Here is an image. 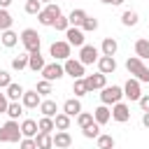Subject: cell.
<instances>
[{
  "mask_svg": "<svg viewBox=\"0 0 149 149\" xmlns=\"http://www.w3.org/2000/svg\"><path fill=\"white\" fill-rule=\"evenodd\" d=\"M126 70H128V74H130L133 79H137L140 84L149 81V68H147L144 61H140L137 56H130V58L126 61Z\"/></svg>",
  "mask_w": 149,
  "mask_h": 149,
  "instance_id": "1",
  "label": "cell"
},
{
  "mask_svg": "<svg viewBox=\"0 0 149 149\" xmlns=\"http://www.w3.org/2000/svg\"><path fill=\"white\" fill-rule=\"evenodd\" d=\"M19 40H21V44H23V49H26V54H33V51H40V33L35 30V28H26V30H21V35H19Z\"/></svg>",
  "mask_w": 149,
  "mask_h": 149,
  "instance_id": "2",
  "label": "cell"
},
{
  "mask_svg": "<svg viewBox=\"0 0 149 149\" xmlns=\"http://www.w3.org/2000/svg\"><path fill=\"white\" fill-rule=\"evenodd\" d=\"M0 142H21V128L16 121H7L0 126Z\"/></svg>",
  "mask_w": 149,
  "mask_h": 149,
  "instance_id": "3",
  "label": "cell"
},
{
  "mask_svg": "<svg viewBox=\"0 0 149 149\" xmlns=\"http://www.w3.org/2000/svg\"><path fill=\"white\" fill-rule=\"evenodd\" d=\"M121 98H123V88L121 86H116V84H112V86H105L102 91H100V102L102 105H116V102H121Z\"/></svg>",
  "mask_w": 149,
  "mask_h": 149,
  "instance_id": "4",
  "label": "cell"
},
{
  "mask_svg": "<svg viewBox=\"0 0 149 149\" xmlns=\"http://www.w3.org/2000/svg\"><path fill=\"white\" fill-rule=\"evenodd\" d=\"M61 16V7L56 2H49L47 7H42V12L37 14V21L40 26H54V21Z\"/></svg>",
  "mask_w": 149,
  "mask_h": 149,
  "instance_id": "5",
  "label": "cell"
},
{
  "mask_svg": "<svg viewBox=\"0 0 149 149\" xmlns=\"http://www.w3.org/2000/svg\"><path fill=\"white\" fill-rule=\"evenodd\" d=\"M72 54V47L65 42V40H58V42H54L51 47H49V56H54V61H68V58H72L70 56Z\"/></svg>",
  "mask_w": 149,
  "mask_h": 149,
  "instance_id": "6",
  "label": "cell"
},
{
  "mask_svg": "<svg viewBox=\"0 0 149 149\" xmlns=\"http://www.w3.org/2000/svg\"><path fill=\"white\" fill-rule=\"evenodd\" d=\"M98 58H100V49L98 47H93V44H84L81 49H79V63L86 68V65H93V63H98Z\"/></svg>",
  "mask_w": 149,
  "mask_h": 149,
  "instance_id": "7",
  "label": "cell"
},
{
  "mask_svg": "<svg viewBox=\"0 0 149 149\" xmlns=\"http://www.w3.org/2000/svg\"><path fill=\"white\" fill-rule=\"evenodd\" d=\"M63 72L70 74L72 79H81V77H86V68H84L77 58H68V61L63 63Z\"/></svg>",
  "mask_w": 149,
  "mask_h": 149,
  "instance_id": "8",
  "label": "cell"
},
{
  "mask_svg": "<svg viewBox=\"0 0 149 149\" xmlns=\"http://www.w3.org/2000/svg\"><path fill=\"white\" fill-rule=\"evenodd\" d=\"M40 74H42V79H47V81H58L65 72H63V65H61L58 61H54V63H47Z\"/></svg>",
  "mask_w": 149,
  "mask_h": 149,
  "instance_id": "9",
  "label": "cell"
},
{
  "mask_svg": "<svg viewBox=\"0 0 149 149\" xmlns=\"http://www.w3.org/2000/svg\"><path fill=\"white\" fill-rule=\"evenodd\" d=\"M121 88H123V98H128L130 102H137V100L142 98V88H140V81H137V79H133V77H130V79H128V81H126Z\"/></svg>",
  "mask_w": 149,
  "mask_h": 149,
  "instance_id": "10",
  "label": "cell"
},
{
  "mask_svg": "<svg viewBox=\"0 0 149 149\" xmlns=\"http://www.w3.org/2000/svg\"><path fill=\"white\" fill-rule=\"evenodd\" d=\"M84 81H86V88H88V93H91V91H102V88L107 86V77H105L102 72L86 74V77H84Z\"/></svg>",
  "mask_w": 149,
  "mask_h": 149,
  "instance_id": "11",
  "label": "cell"
},
{
  "mask_svg": "<svg viewBox=\"0 0 149 149\" xmlns=\"http://www.w3.org/2000/svg\"><path fill=\"white\" fill-rule=\"evenodd\" d=\"M65 42L70 44V47H84V30L81 28H74V26H70L68 30H65Z\"/></svg>",
  "mask_w": 149,
  "mask_h": 149,
  "instance_id": "12",
  "label": "cell"
},
{
  "mask_svg": "<svg viewBox=\"0 0 149 149\" xmlns=\"http://www.w3.org/2000/svg\"><path fill=\"white\" fill-rule=\"evenodd\" d=\"M112 119L116 121V123H126L128 119H130V107L126 105V102H116V105H112Z\"/></svg>",
  "mask_w": 149,
  "mask_h": 149,
  "instance_id": "13",
  "label": "cell"
},
{
  "mask_svg": "<svg viewBox=\"0 0 149 149\" xmlns=\"http://www.w3.org/2000/svg\"><path fill=\"white\" fill-rule=\"evenodd\" d=\"M40 102H42V95H40L35 88L23 91V95H21V105H23L26 109H35V107H40Z\"/></svg>",
  "mask_w": 149,
  "mask_h": 149,
  "instance_id": "14",
  "label": "cell"
},
{
  "mask_svg": "<svg viewBox=\"0 0 149 149\" xmlns=\"http://www.w3.org/2000/svg\"><path fill=\"white\" fill-rule=\"evenodd\" d=\"M116 51H119V42H116V37H105L102 40V44H100V56H116Z\"/></svg>",
  "mask_w": 149,
  "mask_h": 149,
  "instance_id": "15",
  "label": "cell"
},
{
  "mask_svg": "<svg viewBox=\"0 0 149 149\" xmlns=\"http://www.w3.org/2000/svg\"><path fill=\"white\" fill-rule=\"evenodd\" d=\"M95 65H98V72H102L105 77H107V74H112V72L116 70V61H114L112 56H100Z\"/></svg>",
  "mask_w": 149,
  "mask_h": 149,
  "instance_id": "16",
  "label": "cell"
},
{
  "mask_svg": "<svg viewBox=\"0 0 149 149\" xmlns=\"http://www.w3.org/2000/svg\"><path fill=\"white\" fill-rule=\"evenodd\" d=\"M44 65H47V61H44V56H42L40 51L28 54V70H33V72H42Z\"/></svg>",
  "mask_w": 149,
  "mask_h": 149,
  "instance_id": "17",
  "label": "cell"
},
{
  "mask_svg": "<svg viewBox=\"0 0 149 149\" xmlns=\"http://www.w3.org/2000/svg\"><path fill=\"white\" fill-rule=\"evenodd\" d=\"M109 119H112V112H109L107 105H98V107L93 109V121H95L98 126H105Z\"/></svg>",
  "mask_w": 149,
  "mask_h": 149,
  "instance_id": "18",
  "label": "cell"
},
{
  "mask_svg": "<svg viewBox=\"0 0 149 149\" xmlns=\"http://www.w3.org/2000/svg\"><path fill=\"white\" fill-rule=\"evenodd\" d=\"M51 137H54V147H56V149H68V147H72V137H70L68 130H56V135H51Z\"/></svg>",
  "mask_w": 149,
  "mask_h": 149,
  "instance_id": "19",
  "label": "cell"
},
{
  "mask_svg": "<svg viewBox=\"0 0 149 149\" xmlns=\"http://www.w3.org/2000/svg\"><path fill=\"white\" fill-rule=\"evenodd\" d=\"M40 112H42V116H49V119H54V116L58 114V105H56V100H51V98H44V100L40 102Z\"/></svg>",
  "mask_w": 149,
  "mask_h": 149,
  "instance_id": "20",
  "label": "cell"
},
{
  "mask_svg": "<svg viewBox=\"0 0 149 149\" xmlns=\"http://www.w3.org/2000/svg\"><path fill=\"white\" fill-rule=\"evenodd\" d=\"M79 112H81V102H79V98H68V100L63 102V114H68L70 119L77 116Z\"/></svg>",
  "mask_w": 149,
  "mask_h": 149,
  "instance_id": "21",
  "label": "cell"
},
{
  "mask_svg": "<svg viewBox=\"0 0 149 149\" xmlns=\"http://www.w3.org/2000/svg\"><path fill=\"white\" fill-rule=\"evenodd\" d=\"M21 137H35L40 130H37V121L35 119H23L21 121Z\"/></svg>",
  "mask_w": 149,
  "mask_h": 149,
  "instance_id": "22",
  "label": "cell"
},
{
  "mask_svg": "<svg viewBox=\"0 0 149 149\" xmlns=\"http://www.w3.org/2000/svg\"><path fill=\"white\" fill-rule=\"evenodd\" d=\"M5 91H7V93H5V95H7V100H9V102H19V100H21V95H23V91H26V88H23V86H21V84H16V81H12V84H9V86H7V88H5Z\"/></svg>",
  "mask_w": 149,
  "mask_h": 149,
  "instance_id": "23",
  "label": "cell"
},
{
  "mask_svg": "<svg viewBox=\"0 0 149 149\" xmlns=\"http://www.w3.org/2000/svg\"><path fill=\"white\" fill-rule=\"evenodd\" d=\"M135 56L140 61H149V40H144V37L135 40Z\"/></svg>",
  "mask_w": 149,
  "mask_h": 149,
  "instance_id": "24",
  "label": "cell"
},
{
  "mask_svg": "<svg viewBox=\"0 0 149 149\" xmlns=\"http://www.w3.org/2000/svg\"><path fill=\"white\" fill-rule=\"evenodd\" d=\"M88 14H86V9H72L70 14H68V21H70V26H74V28H81V23H84V19H86Z\"/></svg>",
  "mask_w": 149,
  "mask_h": 149,
  "instance_id": "25",
  "label": "cell"
},
{
  "mask_svg": "<svg viewBox=\"0 0 149 149\" xmlns=\"http://www.w3.org/2000/svg\"><path fill=\"white\" fill-rule=\"evenodd\" d=\"M54 135V133H51ZM49 133H37L35 135V144H37V149H54V137H51Z\"/></svg>",
  "mask_w": 149,
  "mask_h": 149,
  "instance_id": "26",
  "label": "cell"
},
{
  "mask_svg": "<svg viewBox=\"0 0 149 149\" xmlns=\"http://www.w3.org/2000/svg\"><path fill=\"white\" fill-rule=\"evenodd\" d=\"M137 21H140V16H137V12H135V9H126V12L121 14V23H123L126 28L137 26Z\"/></svg>",
  "mask_w": 149,
  "mask_h": 149,
  "instance_id": "27",
  "label": "cell"
},
{
  "mask_svg": "<svg viewBox=\"0 0 149 149\" xmlns=\"http://www.w3.org/2000/svg\"><path fill=\"white\" fill-rule=\"evenodd\" d=\"M0 42H2V47L12 49V47H16V44H19V35H16L14 30H5V33L0 35Z\"/></svg>",
  "mask_w": 149,
  "mask_h": 149,
  "instance_id": "28",
  "label": "cell"
},
{
  "mask_svg": "<svg viewBox=\"0 0 149 149\" xmlns=\"http://www.w3.org/2000/svg\"><path fill=\"white\" fill-rule=\"evenodd\" d=\"M95 144H98V149H114V137L112 135H107V133H100L98 137H95Z\"/></svg>",
  "mask_w": 149,
  "mask_h": 149,
  "instance_id": "29",
  "label": "cell"
},
{
  "mask_svg": "<svg viewBox=\"0 0 149 149\" xmlns=\"http://www.w3.org/2000/svg\"><path fill=\"white\" fill-rule=\"evenodd\" d=\"M26 68H28V54H19V56L12 58V70L21 72V70H26Z\"/></svg>",
  "mask_w": 149,
  "mask_h": 149,
  "instance_id": "30",
  "label": "cell"
},
{
  "mask_svg": "<svg viewBox=\"0 0 149 149\" xmlns=\"http://www.w3.org/2000/svg\"><path fill=\"white\" fill-rule=\"evenodd\" d=\"M5 114H7V116H9L12 121H16V119H19L21 114H23V105H21V102H9V105H7V112H5Z\"/></svg>",
  "mask_w": 149,
  "mask_h": 149,
  "instance_id": "31",
  "label": "cell"
},
{
  "mask_svg": "<svg viewBox=\"0 0 149 149\" xmlns=\"http://www.w3.org/2000/svg\"><path fill=\"white\" fill-rule=\"evenodd\" d=\"M54 126H56V130H68V128H70V116L63 114V112H58V114L54 116Z\"/></svg>",
  "mask_w": 149,
  "mask_h": 149,
  "instance_id": "32",
  "label": "cell"
},
{
  "mask_svg": "<svg viewBox=\"0 0 149 149\" xmlns=\"http://www.w3.org/2000/svg\"><path fill=\"white\" fill-rule=\"evenodd\" d=\"M37 130H40V133H49V135H51V133L56 130V126H54V119H49V116H42V119L37 121Z\"/></svg>",
  "mask_w": 149,
  "mask_h": 149,
  "instance_id": "33",
  "label": "cell"
},
{
  "mask_svg": "<svg viewBox=\"0 0 149 149\" xmlns=\"http://www.w3.org/2000/svg\"><path fill=\"white\" fill-rule=\"evenodd\" d=\"M12 23H14L12 14H9L7 9H0V33H5V30H12Z\"/></svg>",
  "mask_w": 149,
  "mask_h": 149,
  "instance_id": "34",
  "label": "cell"
},
{
  "mask_svg": "<svg viewBox=\"0 0 149 149\" xmlns=\"http://www.w3.org/2000/svg\"><path fill=\"white\" fill-rule=\"evenodd\" d=\"M72 93H74V98H81V95H86V93H88V88H86V81H84V77H81V79H74V81H72Z\"/></svg>",
  "mask_w": 149,
  "mask_h": 149,
  "instance_id": "35",
  "label": "cell"
},
{
  "mask_svg": "<svg viewBox=\"0 0 149 149\" xmlns=\"http://www.w3.org/2000/svg\"><path fill=\"white\" fill-rule=\"evenodd\" d=\"M81 135H84L86 140H95V137L100 135V126H98V123L93 121V123H88L86 128H81Z\"/></svg>",
  "mask_w": 149,
  "mask_h": 149,
  "instance_id": "36",
  "label": "cell"
},
{
  "mask_svg": "<svg viewBox=\"0 0 149 149\" xmlns=\"http://www.w3.org/2000/svg\"><path fill=\"white\" fill-rule=\"evenodd\" d=\"M23 9H26V14H33V16H37V14L42 12V2H40V0H26Z\"/></svg>",
  "mask_w": 149,
  "mask_h": 149,
  "instance_id": "37",
  "label": "cell"
},
{
  "mask_svg": "<svg viewBox=\"0 0 149 149\" xmlns=\"http://www.w3.org/2000/svg\"><path fill=\"white\" fill-rule=\"evenodd\" d=\"M74 119H77V126L79 128H86L88 123H93V112H79Z\"/></svg>",
  "mask_w": 149,
  "mask_h": 149,
  "instance_id": "38",
  "label": "cell"
},
{
  "mask_svg": "<svg viewBox=\"0 0 149 149\" xmlns=\"http://www.w3.org/2000/svg\"><path fill=\"white\" fill-rule=\"evenodd\" d=\"M81 30H84V33H95V30H98V19H95V16H86L84 23H81Z\"/></svg>",
  "mask_w": 149,
  "mask_h": 149,
  "instance_id": "39",
  "label": "cell"
},
{
  "mask_svg": "<svg viewBox=\"0 0 149 149\" xmlns=\"http://www.w3.org/2000/svg\"><path fill=\"white\" fill-rule=\"evenodd\" d=\"M51 28H56L58 33H65V30L70 28V21H68V16H63V14H61V16L54 21V26H51Z\"/></svg>",
  "mask_w": 149,
  "mask_h": 149,
  "instance_id": "40",
  "label": "cell"
},
{
  "mask_svg": "<svg viewBox=\"0 0 149 149\" xmlns=\"http://www.w3.org/2000/svg\"><path fill=\"white\" fill-rule=\"evenodd\" d=\"M35 91H37L40 95H49V93H51V81L40 79V81H37V86H35Z\"/></svg>",
  "mask_w": 149,
  "mask_h": 149,
  "instance_id": "41",
  "label": "cell"
},
{
  "mask_svg": "<svg viewBox=\"0 0 149 149\" xmlns=\"http://www.w3.org/2000/svg\"><path fill=\"white\" fill-rule=\"evenodd\" d=\"M19 149H37V144H35V137H21V142H19Z\"/></svg>",
  "mask_w": 149,
  "mask_h": 149,
  "instance_id": "42",
  "label": "cell"
},
{
  "mask_svg": "<svg viewBox=\"0 0 149 149\" xmlns=\"http://www.w3.org/2000/svg\"><path fill=\"white\" fill-rule=\"evenodd\" d=\"M12 84V74L7 70H0V88H7Z\"/></svg>",
  "mask_w": 149,
  "mask_h": 149,
  "instance_id": "43",
  "label": "cell"
},
{
  "mask_svg": "<svg viewBox=\"0 0 149 149\" xmlns=\"http://www.w3.org/2000/svg\"><path fill=\"white\" fill-rule=\"evenodd\" d=\"M137 105H140L142 112H149V93H142V98L137 100Z\"/></svg>",
  "mask_w": 149,
  "mask_h": 149,
  "instance_id": "44",
  "label": "cell"
},
{
  "mask_svg": "<svg viewBox=\"0 0 149 149\" xmlns=\"http://www.w3.org/2000/svg\"><path fill=\"white\" fill-rule=\"evenodd\" d=\"M7 105H9L7 95H5V93H0V112H7Z\"/></svg>",
  "mask_w": 149,
  "mask_h": 149,
  "instance_id": "45",
  "label": "cell"
},
{
  "mask_svg": "<svg viewBox=\"0 0 149 149\" xmlns=\"http://www.w3.org/2000/svg\"><path fill=\"white\" fill-rule=\"evenodd\" d=\"M142 126L149 128V112H142Z\"/></svg>",
  "mask_w": 149,
  "mask_h": 149,
  "instance_id": "46",
  "label": "cell"
},
{
  "mask_svg": "<svg viewBox=\"0 0 149 149\" xmlns=\"http://www.w3.org/2000/svg\"><path fill=\"white\" fill-rule=\"evenodd\" d=\"M12 5V0H0V9H7Z\"/></svg>",
  "mask_w": 149,
  "mask_h": 149,
  "instance_id": "47",
  "label": "cell"
},
{
  "mask_svg": "<svg viewBox=\"0 0 149 149\" xmlns=\"http://www.w3.org/2000/svg\"><path fill=\"white\" fill-rule=\"evenodd\" d=\"M126 0H112V5H123Z\"/></svg>",
  "mask_w": 149,
  "mask_h": 149,
  "instance_id": "48",
  "label": "cell"
},
{
  "mask_svg": "<svg viewBox=\"0 0 149 149\" xmlns=\"http://www.w3.org/2000/svg\"><path fill=\"white\" fill-rule=\"evenodd\" d=\"M100 2H102V5H112V0H100Z\"/></svg>",
  "mask_w": 149,
  "mask_h": 149,
  "instance_id": "49",
  "label": "cell"
},
{
  "mask_svg": "<svg viewBox=\"0 0 149 149\" xmlns=\"http://www.w3.org/2000/svg\"><path fill=\"white\" fill-rule=\"evenodd\" d=\"M40 2H42V5H49V2H54V0H40Z\"/></svg>",
  "mask_w": 149,
  "mask_h": 149,
  "instance_id": "50",
  "label": "cell"
},
{
  "mask_svg": "<svg viewBox=\"0 0 149 149\" xmlns=\"http://www.w3.org/2000/svg\"><path fill=\"white\" fill-rule=\"evenodd\" d=\"M147 68H149V65H147Z\"/></svg>",
  "mask_w": 149,
  "mask_h": 149,
  "instance_id": "51",
  "label": "cell"
}]
</instances>
